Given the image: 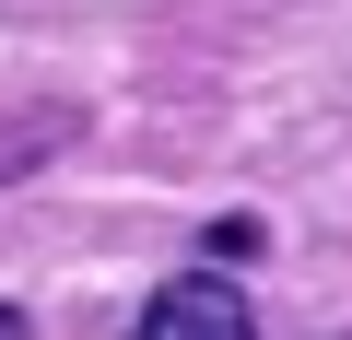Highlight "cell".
Masks as SVG:
<instances>
[{"label": "cell", "mask_w": 352, "mask_h": 340, "mask_svg": "<svg viewBox=\"0 0 352 340\" xmlns=\"http://www.w3.org/2000/svg\"><path fill=\"white\" fill-rule=\"evenodd\" d=\"M129 340H258V317H247V293H235L223 270H176V282L129 317Z\"/></svg>", "instance_id": "obj_1"}, {"label": "cell", "mask_w": 352, "mask_h": 340, "mask_svg": "<svg viewBox=\"0 0 352 340\" xmlns=\"http://www.w3.org/2000/svg\"><path fill=\"white\" fill-rule=\"evenodd\" d=\"M0 340H24V317H12V305H0Z\"/></svg>", "instance_id": "obj_2"}]
</instances>
